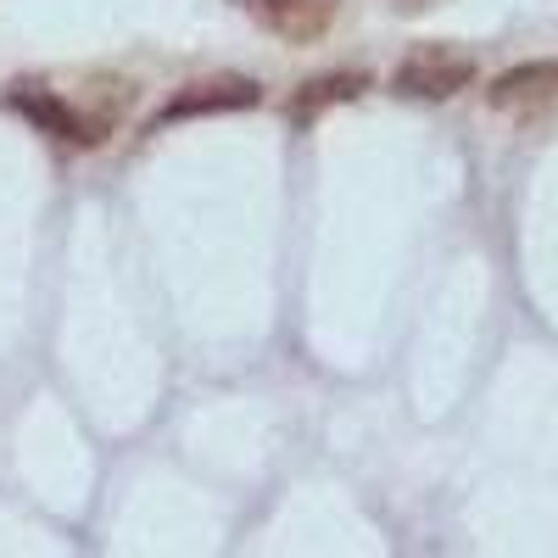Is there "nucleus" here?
I'll return each mask as SVG.
<instances>
[{
	"mask_svg": "<svg viewBox=\"0 0 558 558\" xmlns=\"http://www.w3.org/2000/svg\"><path fill=\"white\" fill-rule=\"evenodd\" d=\"M475 78V57L470 51H452V45H418L408 51L391 73V89L397 96H413V101H447L458 89H470Z\"/></svg>",
	"mask_w": 558,
	"mask_h": 558,
	"instance_id": "obj_1",
	"label": "nucleus"
},
{
	"mask_svg": "<svg viewBox=\"0 0 558 558\" xmlns=\"http://www.w3.org/2000/svg\"><path fill=\"white\" fill-rule=\"evenodd\" d=\"M229 7L257 17L286 45H318L324 34H330V23L341 17V0H229Z\"/></svg>",
	"mask_w": 558,
	"mask_h": 558,
	"instance_id": "obj_2",
	"label": "nucleus"
},
{
	"mask_svg": "<svg viewBox=\"0 0 558 558\" xmlns=\"http://www.w3.org/2000/svg\"><path fill=\"white\" fill-rule=\"evenodd\" d=\"M263 101V89L241 73H218V78H202V84H184L179 96L162 101L157 123H184V118H213V112H246Z\"/></svg>",
	"mask_w": 558,
	"mask_h": 558,
	"instance_id": "obj_3",
	"label": "nucleus"
},
{
	"mask_svg": "<svg viewBox=\"0 0 558 558\" xmlns=\"http://www.w3.org/2000/svg\"><path fill=\"white\" fill-rule=\"evenodd\" d=\"M12 107H17L28 123H39L45 134L73 140V146H101V140H107V118H84V112H73L68 101L45 96V89H34V84L12 89Z\"/></svg>",
	"mask_w": 558,
	"mask_h": 558,
	"instance_id": "obj_4",
	"label": "nucleus"
},
{
	"mask_svg": "<svg viewBox=\"0 0 558 558\" xmlns=\"http://www.w3.org/2000/svg\"><path fill=\"white\" fill-rule=\"evenodd\" d=\"M558 96V62H525L492 78V107H531Z\"/></svg>",
	"mask_w": 558,
	"mask_h": 558,
	"instance_id": "obj_5",
	"label": "nucleus"
},
{
	"mask_svg": "<svg viewBox=\"0 0 558 558\" xmlns=\"http://www.w3.org/2000/svg\"><path fill=\"white\" fill-rule=\"evenodd\" d=\"M363 89H368L363 73H324V78H307L296 96H291V118H296V123H313L318 112H330V107H341V101H357Z\"/></svg>",
	"mask_w": 558,
	"mask_h": 558,
	"instance_id": "obj_6",
	"label": "nucleus"
}]
</instances>
